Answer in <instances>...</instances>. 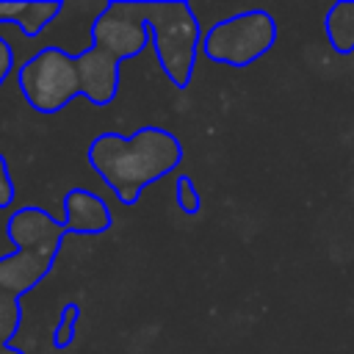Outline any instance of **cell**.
<instances>
[{
    "label": "cell",
    "mask_w": 354,
    "mask_h": 354,
    "mask_svg": "<svg viewBox=\"0 0 354 354\" xmlns=\"http://www.w3.org/2000/svg\"><path fill=\"white\" fill-rule=\"evenodd\" d=\"M11 66H14V50H11V44L0 36V86H3L6 77L11 75Z\"/></svg>",
    "instance_id": "obj_13"
},
{
    "label": "cell",
    "mask_w": 354,
    "mask_h": 354,
    "mask_svg": "<svg viewBox=\"0 0 354 354\" xmlns=\"http://www.w3.org/2000/svg\"><path fill=\"white\" fill-rule=\"evenodd\" d=\"M0 354H25V351H22V348H17V346H11V343H8V346H0Z\"/></svg>",
    "instance_id": "obj_14"
},
{
    "label": "cell",
    "mask_w": 354,
    "mask_h": 354,
    "mask_svg": "<svg viewBox=\"0 0 354 354\" xmlns=\"http://www.w3.org/2000/svg\"><path fill=\"white\" fill-rule=\"evenodd\" d=\"M86 160L113 191V196L133 207L147 185L158 183L183 163V144L171 130L144 124L133 136L100 133L91 138Z\"/></svg>",
    "instance_id": "obj_2"
},
{
    "label": "cell",
    "mask_w": 354,
    "mask_h": 354,
    "mask_svg": "<svg viewBox=\"0 0 354 354\" xmlns=\"http://www.w3.org/2000/svg\"><path fill=\"white\" fill-rule=\"evenodd\" d=\"M6 235L14 243V254L0 257V293L22 299L53 271L66 227L50 210L25 205L6 218Z\"/></svg>",
    "instance_id": "obj_3"
},
{
    "label": "cell",
    "mask_w": 354,
    "mask_h": 354,
    "mask_svg": "<svg viewBox=\"0 0 354 354\" xmlns=\"http://www.w3.org/2000/svg\"><path fill=\"white\" fill-rule=\"evenodd\" d=\"M19 324H22L19 299L0 293V346H8L14 340V335L19 332Z\"/></svg>",
    "instance_id": "obj_10"
},
{
    "label": "cell",
    "mask_w": 354,
    "mask_h": 354,
    "mask_svg": "<svg viewBox=\"0 0 354 354\" xmlns=\"http://www.w3.org/2000/svg\"><path fill=\"white\" fill-rule=\"evenodd\" d=\"M138 14L149 28L160 72L174 88H188L202 44V25L185 0H138Z\"/></svg>",
    "instance_id": "obj_4"
},
{
    "label": "cell",
    "mask_w": 354,
    "mask_h": 354,
    "mask_svg": "<svg viewBox=\"0 0 354 354\" xmlns=\"http://www.w3.org/2000/svg\"><path fill=\"white\" fill-rule=\"evenodd\" d=\"M174 199H177V207L185 213V216H196L202 210V196L194 185V177L188 174H180L177 183H174Z\"/></svg>",
    "instance_id": "obj_11"
},
{
    "label": "cell",
    "mask_w": 354,
    "mask_h": 354,
    "mask_svg": "<svg viewBox=\"0 0 354 354\" xmlns=\"http://www.w3.org/2000/svg\"><path fill=\"white\" fill-rule=\"evenodd\" d=\"M324 33L337 55L354 53V0H340L324 14Z\"/></svg>",
    "instance_id": "obj_8"
},
{
    "label": "cell",
    "mask_w": 354,
    "mask_h": 354,
    "mask_svg": "<svg viewBox=\"0 0 354 354\" xmlns=\"http://www.w3.org/2000/svg\"><path fill=\"white\" fill-rule=\"evenodd\" d=\"M64 227L66 232L75 235H102L111 230L113 224V213L105 205V199H100L94 191L88 188H69L64 194Z\"/></svg>",
    "instance_id": "obj_6"
},
{
    "label": "cell",
    "mask_w": 354,
    "mask_h": 354,
    "mask_svg": "<svg viewBox=\"0 0 354 354\" xmlns=\"http://www.w3.org/2000/svg\"><path fill=\"white\" fill-rule=\"evenodd\" d=\"M61 0H30V3H0V22H14L25 36H39L58 14Z\"/></svg>",
    "instance_id": "obj_7"
},
{
    "label": "cell",
    "mask_w": 354,
    "mask_h": 354,
    "mask_svg": "<svg viewBox=\"0 0 354 354\" xmlns=\"http://www.w3.org/2000/svg\"><path fill=\"white\" fill-rule=\"evenodd\" d=\"M119 55L105 44H94L77 55L61 47H41L17 69V86L36 113H58L75 97L105 108L119 91Z\"/></svg>",
    "instance_id": "obj_1"
},
{
    "label": "cell",
    "mask_w": 354,
    "mask_h": 354,
    "mask_svg": "<svg viewBox=\"0 0 354 354\" xmlns=\"http://www.w3.org/2000/svg\"><path fill=\"white\" fill-rule=\"evenodd\" d=\"M14 196H17V188H14V180H11V169H8L6 155L0 152V210L11 207Z\"/></svg>",
    "instance_id": "obj_12"
},
{
    "label": "cell",
    "mask_w": 354,
    "mask_h": 354,
    "mask_svg": "<svg viewBox=\"0 0 354 354\" xmlns=\"http://www.w3.org/2000/svg\"><path fill=\"white\" fill-rule=\"evenodd\" d=\"M274 44H277L274 14L266 8H249L210 25V30H205L202 36L199 53L210 64L243 69L257 58H263Z\"/></svg>",
    "instance_id": "obj_5"
},
{
    "label": "cell",
    "mask_w": 354,
    "mask_h": 354,
    "mask_svg": "<svg viewBox=\"0 0 354 354\" xmlns=\"http://www.w3.org/2000/svg\"><path fill=\"white\" fill-rule=\"evenodd\" d=\"M77 321H80V304L75 301H66L61 307V315H58V324H55V332H53V346L55 348H69L75 335H77Z\"/></svg>",
    "instance_id": "obj_9"
}]
</instances>
